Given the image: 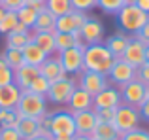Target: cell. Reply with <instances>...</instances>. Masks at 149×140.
<instances>
[{
	"mask_svg": "<svg viewBox=\"0 0 149 140\" xmlns=\"http://www.w3.org/2000/svg\"><path fill=\"white\" fill-rule=\"evenodd\" d=\"M2 6L8 11H17L25 6V0H2Z\"/></svg>",
	"mask_w": 149,
	"mask_h": 140,
	"instance_id": "41",
	"label": "cell"
},
{
	"mask_svg": "<svg viewBox=\"0 0 149 140\" xmlns=\"http://www.w3.org/2000/svg\"><path fill=\"white\" fill-rule=\"evenodd\" d=\"M146 63H149V44L146 46Z\"/></svg>",
	"mask_w": 149,
	"mask_h": 140,
	"instance_id": "50",
	"label": "cell"
},
{
	"mask_svg": "<svg viewBox=\"0 0 149 140\" xmlns=\"http://www.w3.org/2000/svg\"><path fill=\"white\" fill-rule=\"evenodd\" d=\"M2 66H6V59H4V55L0 53V68H2Z\"/></svg>",
	"mask_w": 149,
	"mask_h": 140,
	"instance_id": "49",
	"label": "cell"
},
{
	"mask_svg": "<svg viewBox=\"0 0 149 140\" xmlns=\"http://www.w3.org/2000/svg\"><path fill=\"white\" fill-rule=\"evenodd\" d=\"M45 10H49L55 17H61V15L72 11V2L70 0H45Z\"/></svg>",
	"mask_w": 149,
	"mask_h": 140,
	"instance_id": "29",
	"label": "cell"
},
{
	"mask_svg": "<svg viewBox=\"0 0 149 140\" xmlns=\"http://www.w3.org/2000/svg\"><path fill=\"white\" fill-rule=\"evenodd\" d=\"M68 110L72 112H83V110H91L93 108V97L89 95L85 89H81V87H76L74 89V93H72V97H70V100H68Z\"/></svg>",
	"mask_w": 149,
	"mask_h": 140,
	"instance_id": "18",
	"label": "cell"
},
{
	"mask_svg": "<svg viewBox=\"0 0 149 140\" xmlns=\"http://www.w3.org/2000/svg\"><path fill=\"white\" fill-rule=\"evenodd\" d=\"M30 140H51V134H45V133H40L36 136H32Z\"/></svg>",
	"mask_w": 149,
	"mask_h": 140,
	"instance_id": "47",
	"label": "cell"
},
{
	"mask_svg": "<svg viewBox=\"0 0 149 140\" xmlns=\"http://www.w3.org/2000/svg\"><path fill=\"white\" fill-rule=\"evenodd\" d=\"M15 13H17L19 23L26 25L29 29H32V27H34V23H36V17H38V11L32 10V8H29V6H23L21 10H17Z\"/></svg>",
	"mask_w": 149,
	"mask_h": 140,
	"instance_id": "31",
	"label": "cell"
},
{
	"mask_svg": "<svg viewBox=\"0 0 149 140\" xmlns=\"http://www.w3.org/2000/svg\"><path fill=\"white\" fill-rule=\"evenodd\" d=\"M136 80H140L143 85L149 87V63H143L136 68Z\"/></svg>",
	"mask_w": 149,
	"mask_h": 140,
	"instance_id": "39",
	"label": "cell"
},
{
	"mask_svg": "<svg viewBox=\"0 0 149 140\" xmlns=\"http://www.w3.org/2000/svg\"><path fill=\"white\" fill-rule=\"evenodd\" d=\"M76 87H77L76 76H64L62 80H57L49 85V91H47V95H45V99H47L51 104L66 106Z\"/></svg>",
	"mask_w": 149,
	"mask_h": 140,
	"instance_id": "4",
	"label": "cell"
},
{
	"mask_svg": "<svg viewBox=\"0 0 149 140\" xmlns=\"http://www.w3.org/2000/svg\"><path fill=\"white\" fill-rule=\"evenodd\" d=\"M74 121H76V133L79 134H89L91 136L93 129L96 127L98 119H96L95 110H83V112H74Z\"/></svg>",
	"mask_w": 149,
	"mask_h": 140,
	"instance_id": "17",
	"label": "cell"
},
{
	"mask_svg": "<svg viewBox=\"0 0 149 140\" xmlns=\"http://www.w3.org/2000/svg\"><path fill=\"white\" fill-rule=\"evenodd\" d=\"M119 91H121V100H123V104H128V106H134V108H140L146 102V99H149L147 85H143L140 80H132V81H128V83L121 85Z\"/></svg>",
	"mask_w": 149,
	"mask_h": 140,
	"instance_id": "7",
	"label": "cell"
},
{
	"mask_svg": "<svg viewBox=\"0 0 149 140\" xmlns=\"http://www.w3.org/2000/svg\"><path fill=\"white\" fill-rule=\"evenodd\" d=\"M15 129H17V133L21 134L23 140H30L32 136L40 134V119H38V118H25V116H17Z\"/></svg>",
	"mask_w": 149,
	"mask_h": 140,
	"instance_id": "19",
	"label": "cell"
},
{
	"mask_svg": "<svg viewBox=\"0 0 149 140\" xmlns=\"http://www.w3.org/2000/svg\"><path fill=\"white\" fill-rule=\"evenodd\" d=\"M44 2H45V0H44Z\"/></svg>",
	"mask_w": 149,
	"mask_h": 140,
	"instance_id": "55",
	"label": "cell"
},
{
	"mask_svg": "<svg viewBox=\"0 0 149 140\" xmlns=\"http://www.w3.org/2000/svg\"><path fill=\"white\" fill-rule=\"evenodd\" d=\"M40 76V66H32V64H23V66L13 70V83L19 89H29V85L32 83L36 78Z\"/></svg>",
	"mask_w": 149,
	"mask_h": 140,
	"instance_id": "16",
	"label": "cell"
},
{
	"mask_svg": "<svg viewBox=\"0 0 149 140\" xmlns=\"http://www.w3.org/2000/svg\"><path fill=\"white\" fill-rule=\"evenodd\" d=\"M106 76H108L109 85L121 87V85H125V83H128V81L136 80V68L119 57V59L113 61L111 68H109V72L106 74Z\"/></svg>",
	"mask_w": 149,
	"mask_h": 140,
	"instance_id": "9",
	"label": "cell"
},
{
	"mask_svg": "<svg viewBox=\"0 0 149 140\" xmlns=\"http://www.w3.org/2000/svg\"><path fill=\"white\" fill-rule=\"evenodd\" d=\"M51 140H72V134H51Z\"/></svg>",
	"mask_w": 149,
	"mask_h": 140,
	"instance_id": "45",
	"label": "cell"
},
{
	"mask_svg": "<svg viewBox=\"0 0 149 140\" xmlns=\"http://www.w3.org/2000/svg\"><path fill=\"white\" fill-rule=\"evenodd\" d=\"M125 4H127V0H96V8H100L104 13L109 15H117Z\"/></svg>",
	"mask_w": 149,
	"mask_h": 140,
	"instance_id": "30",
	"label": "cell"
},
{
	"mask_svg": "<svg viewBox=\"0 0 149 140\" xmlns=\"http://www.w3.org/2000/svg\"><path fill=\"white\" fill-rule=\"evenodd\" d=\"M55 23H57V17L49 10H42L38 11L36 23L30 30L32 32H55Z\"/></svg>",
	"mask_w": 149,
	"mask_h": 140,
	"instance_id": "24",
	"label": "cell"
},
{
	"mask_svg": "<svg viewBox=\"0 0 149 140\" xmlns=\"http://www.w3.org/2000/svg\"><path fill=\"white\" fill-rule=\"evenodd\" d=\"M0 140H23L15 127H0Z\"/></svg>",
	"mask_w": 149,
	"mask_h": 140,
	"instance_id": "38",
	"label": "cell"
},
{
	"mask_svg": "<svg viewBox=\"0 0 149 140\" xmlns=\"http://www.w3.org/2000/svg\"><path fill=\"white\" fill-rule=\"evenodd\" d=\"M93 140H96V138H93Z\"/></svg>",
	"mask_w": 149,
	"mask_h": 140,
	"instance_id": "54",
	"label": "cell"
},
{
	"mask_svg": "<svg viewBox=\"0 0 149 140\" xmlns=\"http://www.w3.org/2000/svg\"><path fill=\"white\" fill-rule=\"evenodd\" d=\"M134 4L140 8V10H143L146 13H149V0H136Z\"/></svg>",
	"mask_w": 149,
	"mask_h": 140,
	"instance_id": "44",
	"label": "cell"
},
{
	"mask_svg": "<svg viewBox=\"0 0 149 140\" xmlns=\"http://www.w3.org/2000/svg\"><path fill=\"white\" fill-rule=\"evenodd\" d=\"M128 40H130V34H127L125 30H117V32H113L109 38H104V46L109 49V53H111L115 59H119V57L123 55L125 48H127Z\"/></svg>",
	"mask_w": 149,
	"mask_h": 140,
	"instance_id": "20",
	"label": "cell"
},
{
	"mask_svg": "<svg viewBox=\"0 0 149 140\" xmlns=\"http://www.w3.org/2000/svg\"><path fill=\"white\" fill-rule=\"evenodd\" d=\"M23 89H19L15 83L0 85V108H15L21 99Z\"/></svg>",
	"mask_w": 149,
	"mask_h": 140,
	"instance_id": "21",
	"label": "cell"
},
{
	"mask_svg": "<svg viewBox=\"0 0 149 140\" xmlns=\"http://www.w3.org/2000/svg\"><path fill=\"white\" fill-rule=\"evenodd\" d=\"M119 140H149V131L136 127V129H132V131L121 133V138Z\"/></svg>",
	"mask_w": 149,
	"mask_h": 140,
	"instance_id": "35",
	"label": "cell"
},
{
	"mask_svg": "<svg viewBox=\"0 0 149 140\" xmlns=\"http://www.w3.org/2000/svg\"><path fill=\"white\" fill-rule=\"evenodd\" d=\"M70 2H72L74 10L85 11V13H87L89 10H93V8H96V0H70Z\"/></svg>",
	"mask_w": 149,
	"mask_h": 140,
	"instance_id": "37",
	"label": "cell"
},
{
	"mask_svg": "<svg viewBox=\"0 0 149 140\" xmlns=\"http://www.w3.org/2000/svg\"><path fill=\"white\" fill-rule=\"evenodd\" d=\"M49 85H51V83L40 74V76H38L36 80H34L32 83L29 85V91L36 93V95H44V97H45V95H47V91H49Z\"/></svg>",
	"mask_w": 149,
	"mask_h": 140,
	"instance_id": "34",
	"label": "cell"
},
{
	"mask_svg": "<svg viewBox=\"0 0 149 140\" xmlns=\"http://www.w3.org/2000/svg\"><path fill=\"white\" fill-rule=\"evenodd\" d=\"M138 110H140V116H142V119L149 121V99H146V102H143L142 106L138 108Z\"/></svg>",
	"mask_w": 149,
	"mask_h": 140,
	"instance_id": "43",
	"label": "cell"
},
{
	"mask_svg": "<svg viewBox=\"0 0 149 140\" xmlns=\"http://www.w3.org/2000/svg\"><path fill=\"white\" fill-rule=\"evenodd\" d=\"M104 34H106V29L100 23V19L87 15V19L83 21V25L79 29V36L83 40V44H98V42H104Z\"/></svg>",
	"mask_w": 149,
	"mask_h": 140,
	"instance_id": "11",
	"label": "cell"
},
{
	"mask_svg": "<svg viewBox=\"0 0 149 140\" xmlns=\"http://www.w3.org/2000/svg\"><path fill=\"white\" fill-rule=\"evenodd\" d=\"M72 140H93V136H89V134H79V133H76L72 136Z\"/></svg>",
	"mask_w": 149,
	"mask_h": 140,
	"instance_id": "46",
	"label": "cell"
},
{
	"mask_svg": "<svg viewBox=\"0 0 149 140\" xmlns=\"http://www.w3.org/2000/svg\"><path fill=\"white\" fill-rule=\"evenodd\" d=\"M32 42L42 48L47 55H53L57 53L55 49V32H32Z\"/></svg>",
	"mask_w": 149,
	"mask_h": 140,
	"instance_id": "26",
	"label": "cell"
},
{
	"mask_svg": "<svg viewBox=\"0 0 149 140\" xmlns=\"http://www.w3.org/2000/svg\"><path fill=\"white\" fill-rule=\"evenodd\" d=\"M83 49H85V46H76V48H70V49H64V51L57 53L61 63H62V68L66 70L68 76H77L85 68Z\"/></svg>",
	"mask_w": 149,
	"mask_h": 140,
	"instance_id": "8",
	"label": "cell"
},
{
	"mask_svg": "<svg viewBox=\"0 0 149 140\" xmlns=\"http://www.w3.org/2000/svg\"><path fill=\"white\" fill-rule=\"evenodd\" d=\"M15 112H17V116H25V118H42L47 112V99L44 95H36V93L25 89L15 106Z\"/></svg>",
	"mask_w": 149,
	"mask_h": 140,
	"instance_id": "3",
	"label": "cell"
},
{
	"mask_svg": "<svg viewBox=\"0 0 149 140\" xmlns=\"http://www.w3.org/2000/svg\"><path fill=\"white\" fill-rule=\"evenodd\" d=\"M121 102H123L121 100V91L115 85H108L98 95L93 97V108H117Z\"/></svg>",
	"mask_w": 149,
	"mask_h": 140,
	"instance_id": "15",
	"label": "cell"
},
{
	"mask_svg": "<svg viewBox=\"0 0 149 140\" xmlns=\"http://www.w3.org/2000/svg\"><path fill=\"white\" fill-rule=\"evenodd\" d=\"M0 6H2V0H0Z\"/></svg>",
	"mask_w": 149,
	"mask_h": 140,
	"instance_id": "52",
	"label": "cell"
},
{
	"mask_svg": "<svg viewBox=\"0 0 149 140\" xmlns=\"http://www.w3.org/2000/svg\"><path fill=\"white\" fill-rule=\"evenodd\" d=\"M76 81H77V87L85 89L91 97L98 95L102 89H106L109 85L108 81V76L106 74H100V72H95V70H89V68H83L79 74L76 76Z\"/></svg>",
	"mask_w": 149,
	"mask_h": 140,
	"instance_id": "6",
	"label": "cell"
},
{
	"mask_svg": "<svg viewBox=\"0 0 149 140\" xmlns=\"http://www.w3.org/2000/svg\"><path fill=\"white\" fill-rule=\"evenodd\" d=\"M25 6L32 8V10H36V11L45 10V2L44 0H25Z\"/></svg>",
	"mask_w": 149,
	"mask_h": 140,
	"instance_id": "42",
	"label": "cell"
},
{
	"mask_svg": "<svg viewBox=\"0 0 149 140\" xmlns=\"http://www.w3.org/2000/svg\"><path fill=\"white\" fill-rule=\"evenodd\" d=\"M147 21H149V13H146L143 10H140L136 4H125L119 10V13H117V23H119V27L127 34H130V36H134Z\"/></svg>",
	"mask_w": 149,
	"mask_h": 140,
	"instance_id": "2",
	"label": "cell"
},
{
	"mask_svg": "<svg viewBox=\"0 0 149 140\" xmlns=\"http://www.w3.org/2000/svg\"><path fill=\"white\" fill-rule=\"evenodd\" d=\"M23 57H25V63L26 64H32V66H40L42 63H44L45 59H47V53L44 51L42 48H38L36 44H34L32 40L29 42V44L23 48Z\"/></svg>",
	"mask_w": 149,
	"mask_h": 140,
	"instance_id": "23",
	"label": "cell"
},
{
	"mask_svg": "<svg viewBox=\"0 0 149 140\" xmlns=\"http://www.w3.org/2000/svg\"><path fill=\"white\" fill-rule=\"evenodd\" d=\"M32 40V30L30 32H11L6 34V48H15V49H23L29 42Z\"/></svg>",
	"mask_w": 149,
	"mask_h": 140,
	"instance_id": "27",
	"label": "cell"
},
{
	"mask_svg": "<svg viewBox=\"0 0 149 140\" xmlns=\"http://www.w3.org/2000/svg\"><path fill=\"white\" fill-rule=\"evenodd\" d=\"M147 93H149V87H147Z\"/></svg>",
	"mask_w": 149,
	"mask_h": 140,
	"instance_id": "53",
	"label": "cell"
},
{
	"mask_svg": "<svg viewBox=\"0 0 149 140\" xmlns=\"http://www.w3.org/2000/svg\"><path fill=\"white\" fill-rule=\"evenodd\" d=\"M121 59L127 61L128 64H132L134 68H138L140 64L146 63V44L140 42L136 36H130V40H128L123 55H121Z\"/></svg>",
	"mask_w": 149,
	"mask_h": 140,
	"instance_id": "13",
	"label": "cell"
},
{
	"mask_svg": "<svg viewBox=\"0 0 149 140\" xmlns=\"http://www.w3.org/2000/svg\"><path fill=\"white\" fill-rule=\"evenodd\" d=\"M49 133L51 134H72V136L76 134V121H74V116L68 108L51 112Z\"/></svg>",
	"mask_w": 149,
	"mask_h": 140,
	"instance_id": "10",
	"label": "cell"
},
{
	"mask_svg": "<svg viewBox=\"0 0 149 140\" xmlns=\"http://www.w3.org/2000/svg\"><path fill=\"white\" fill-rule=\"evenodd\" d=\"M76 46H85L79 32H55V49H57V53L76 48Z\"/></svg>",
	"mask_w": 149,
	"mask_h": 140,
	"instance_id": "22",
	"label": "cell"
},
{
	"mask_svg": "<svg viewBox=\"0 0 149 140\" xmlns=\"http://www.w3.org/2000/svg\"><path fill=\"white\" fill-rule=\"evenodd\" d=\"M8 83H13V70L6 64V66L0 68V85H8Z\"/></svg>",
	"mask_w": 149,
	"mask_h": 140,
	"instance_id": "40",
	"label": "cell"
},
{
	"mask_svg": "<svg viewBox=\"0 0 149 140\" xmlns=\"http://www.w3.org/2000/svg\"><path fill=\"white\" fill-rule=\"evenodd\" d=\"M96 114V119L104 123H113V118H115V108H93Z\"/></svg>",
	"mask_w": 149,
	"mask_h": 140,
	"instance_id": "36",
	"label": "cell"
},
{
	"mask_svg": "<svg viewBox=\"0 0 149 140\" xmlns=\"http://www.w3.org/2000/svg\"><path fill=\"white\" fill-rule=\"evenodd\" d=\"M40 74L49 81V83H53V81L62 80L64 76H68V74H66V70L62 68V63H61V59H58L57 53L49 55L47 59L40 64Z\"/></svg>",
	"mask_w": 149,
	"mask_h": 140,
	"instance_id": "14",
	"label": "cell"
},
{
	"mask_svg": "<svg viewBox=\"0 0 149 140\" xmlns=\"http://www.w3.org/2000/svg\"><path fill=\"white\" fill-rule=\"evenodd\" d=\"M140 121H142V116H140L138 108L128 106V104H123V102L115 108L113 125L117 127L119 133H127V131H132L136 127H140Z\"/></svg>",
	"mask_w": 149,
	"mask_h": 140,
	"instance_id": "5",
	"label": "cell"
},
{
	"mask_svg": "<svg viewBox=\"0 0 149 140\" xmlns=\"http://www.w3.org/2000/svg\"><path fill=\"white\" fill-rule=\"evenodd\" d=\"M91 136L96 138V140H119L121 138V133L117 131V127L113 125V123L98 121V123H96V127L93 129Z\"/></svg>",
	"mask_w": 149,
	"mask_h": 140,
	"instance_id": "25",
	"label": "cell"
},
{
	"mask_svg": "<svg viewBox=\"0 0 149 140\" xmlns=\"http://www.w3.org/2000/svg\"><path fill=\"white\" fill-rule=\"evenodd\" d=\"M17 112L15 108H0V127H15Z\"/></svg>",
	"mask_w": 149,
	"mask_h": 140,
	"instance_id": "32",
	"label": "cell"
},
{
	"mask_svg": "<svg viewBox=\"0 0 149 140\" xmlns=\"http://www.w3.org/2000/svg\"><path fill=\"white\" fill-rule=\"evenodd\" d=\"M147 23H149V21H147Z\"/></svg>",
	"mask_w": 149,
	"mask_h": 140,
	"instance_id": "56",
	"label": "cell"
},
{
	"mask_svg": "<svg viewBox=\"0 0 149 140\" xmlns=\"http://www.w3.org/2000/svg\"><path fill=\"white\" fill-rule=\"evenodd\" d=\"M113 61H115V57L109 53V49L104 46V42L85 44V49H83L85 68L95 70V72H100V74H108L111 64H113Z\"/></svg>",
	"mask_w": 149,
	"mask_h": 140,
	"instance_id": "1",
	"label": "cell"
},
{
	"mask_svg": "<svg viewBox=\"0 0 149 140\" xmlns=\"http://www.w3.org/2000/svg\"><path fill=\"white\" fill-rule=\"evenodd\" d=\"M136 2V0H127V4H134Z\"/></svg>",
	"mask_w": 149,
	"mask_h": 140,
	"instance_id": "51",
	"label": "cell"
},
{
	"mask_svg": "<svg viewBox=\"0 0 149 140\" xmlns=\"http://www.w3.org/2000/svg\"><path fill=\"white\" fill-rule=\"evenodd\" d=\"M87 19V13L79 10H72L68 13L57 17L55 23V32H79L83 21Z\"/></svg>",
	"mask_w": 149,
	"mask_h": 140,
	"instance_id": "12",
	"label": "cell"
},
{
	"mask_svg": "<svg viewBox=\"0 0 149 140\" xmlns=\"http://www.w3.org/2000/svg\"><path fill=\"white\" fill-rule=\"evenodd\" d=\"M17 23H19L17 13H15V11H8L6 17L0 21V34H4V36H6L8 32H11V30L15 29V25H17Z\"/></svg>",
	"mask_w": 149,
	"mask_h": 140,
	"instance_id": "33",
	"label": "cell"
},
{
	"mask_svg": "<svg viewBox=\"0 0 149 140\" xmlns=\"http://www.w3.org/2000/svg\"><path fill=\"white\" fill-rule=\"evenodd\" d=\"M4 59H6V64L11 70L19 68L25 64V57H23V49H15V48H6L4 49Z\"/></svg>",
	"mask_w": 149,
	"mask_h": 140,
	"instance_id": "28",
	"label": "cell"
},
{
	"mask_svg": "<svg viewBox=\"0 0 149 140\" xmlns=\"http://www.w3.org/2000/svg\"><path fill=\"white\" fill-rule=\"evenodd\" d=\"M6 13H8V10H6L4 6H0V21H2V19L6 17Z\"/></svg>",
	"mask_w": 149,
	"mask_h": 140,
	"instance_id": "48",
	"label": "cell"
}]
</instances>
